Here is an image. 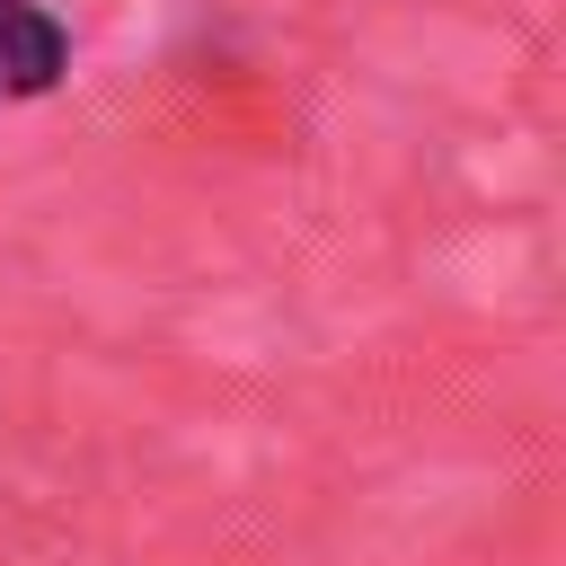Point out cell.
<instances>
[{
  "instance_id": "1",
  "label": "cell",
  "mask_w": 566,
  "mask_h": 566,
  "mask_svg": "<svg viewBox=\"0 0 566 566\" xmlns=\"http://www.w3.org/2000/svg\"><path fill=\"white\" fill-rule=\"evenodd\" d=\"M71 71V35L35 0H0V97H44Z\"/></svg>"
}]
</instances>
